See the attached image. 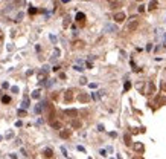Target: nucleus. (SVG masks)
<instances>
[{
	"label": "nucleus",
	"mask_w": 166,
	"mask_h": 159,
	"mask_svg": "<svg viewBox=\"0 0 166 159\" xmlns=\"http://www.w3.org/2000/svg\"><path fill=\"white\" fill-rule=\"evenodd\" d=\"M139 28V18L137 17H131V20L128 21V25H126V31H136V29Z\"/></svg>",
	"instance_id": "obj_1"
},
{
	"label": "nucleus",
	"mask_w": 166,
	"mask_h": 159,
	"mask_svg": "<svg viewBox=\"0 0 166 159\" xmlns=\"http://www.w3.org/2000/svg\"><path fill=\"white\" fill-rule=\"evenodd\" d=\"M145 86H146V87L142 90V92L145 93V95H149V93H154V92H155V86L151 83V81H149V83H146Z\"/></svg>",
	"instance_id": "obj_2"
},
{
	"label": "nucleus",
	"mask_w": 166,
	"mask_h": 159,
	"mask_svg": "<svg viewBox=\"0 0 166 159\" xmlns=\"http://www.w3.org/2000/svg\"><path fill=\"white\" fill-rule=\"evenodd\" d=\"M64 115L70 116V118H76L78 116V110L76 109H66L64 110Z\"/></svg>",
	"instance_id": "obj_3"
},
{
	"label": "nucleus",
	"mask_w": 166,
	"mask_h": 159,
	"mask_svg": "<svg viewBox=\"0 0 166 159\" xmlns=\"http://www.w3.org/2000/svg\"><path fill=\"white\" fill-rule=\"evenodd\" d=\"M78 101H79V103H89L90 101V96L87 95V93H79V95H78Z\"/></svg>",
	"instance_id": "obj_4"
},
{
	"label": "nucleus",
	"mask_w": 166,
	"mask_h": 159,
	"mask_svg": "<svg viewBox=\"0 0 166 159\" xmlns=\"http://www.w3.org/2000/svg\"><path fill=\"white\" fill-rule=\"evenodd\" d=\"M64 99H66L67 103H70L72 99H73V90H72V89H69V90L66 92V95H64Z\"/></svg>",
	"instance_id": "obj_5"
},
{
	"label": "nucleus",
	"mask_w": 166,
	"mask_h": 159,
	"mask_svg": "<svg viewBox=\"0 0 166 159\" xmlns=\"http://www.w3.org/2000/svg\"><path fill=\"white\" fill-rule=\"evenodd\" d=\"M114 20L117 21V23H120V21H123V20H125V14H123V12H117V14L114 15Z\"/></svg>",
	"instance_id": "obj_6"
},
{
	"label": "nucleus",
	"mask_w": 166,
	"mask_h": 159,
	"mask_svg": "<svg viewBox=\"0 0 166 159\" xmlns=\"http://www.w3.org/2000/svg\"><path fill=\"white\" fill-rule=\"evenodd\" d=\"M134 150L139 151V153H142V151L145 150V147H143V144H140V142H136L134 144Z\"/></svg>",
	"instance_id": "obj_7"
},
{
	"label": "nucleus",
	"mask_w": 166,
	"mask_h": 159,
	"mask_svg": "<svg viewBox=\"0 0 166 159\" xmlns=\"http://www.w3.org/2000/svg\"><path fill=\"white\" fill-rule=\"evenodd\" d=\"M105 29H107L108 32H114V31H117V28H116L114 25H110V23H107V25H105Z\"/></svg>",
	"instance_id": "obj_8"
},
{
	"label": "nucleus",
	"mask_w": 166,
	"mask_h": 159,
	"mask_svg": "<svg viewBox=\"0 0 166 159\" xmlns=\"http://www.w3.org/2000/svg\"><path fill=\"white\" fill-rule=\"evenodd\" d=\"M157 5H158V2H157V0H151V2H149V5H148V8L152 11V9H155V8H157Z\"/></svg>",
	"instance_id": "obj_9"
},
{
	"label": "nucleus",
	"mask_w": 166,
	"mask_h": 159,
	"mask_svg": "<svg viewBox=\"0 0 166 159\" xmlns=\"http://www.w3.org/2000/svg\"><path fill=\"white\" fill-rule=\"evenodd\" d=\"M155 103H157L158 106H162V104H166V98H165V96H157Z\"/></svg>",
	"instance_id": "obj_10"
},
{
	"label": "nucleus",
	"mask_w": 166,
	"mask_h": 159,
	"mask_svg": "<svg viewBox=\"0 0 166 159\" xmlns=\"http://www.w3.org/2000/svg\"><path fill=\"white\" fill-rule=\"evenodd\" d=\"M60 135H61V138H64V139H66V138H69V136L72 135V132H70V130H61Z\"/></svg>",
	"instance_id": "obj_11"
},
{
	"label": "nucleus",
	"mask_w": 166,
	"mask_h": 159,
	"mask_svg": "<svg viewBox=\"0 0 166 159\" xmlns=\"http://www.w3.org/2000/svg\"><path fill=\"white\" fill-rule=\"evenodd\" d=\"M81 125H82V124H81V121H79V119H73V121H72V127H75V129H79Z\"/></svg>",
	"instance_id": "obj_12"
},
{
	"label": "nucleus",
	"mask_w": 166,
	"mask_h": 159,
	"mask_svg": "<svg viewBox=\"0 0 166 159\" xmlns=\"http://www.w3.org/2000/svg\"><path fill=\"white\" fill-rule=\"evenodd\" d=\"M28 107H29V98H28V96H24V99H23V103H21V109H28Z\"/></svg>",
	"instance_id": "obj_13"
},
{
	"label": "nucleus",
	"mask_w": 166,
	"mask_h": 159,
	"mask_svg": "<svg viewBox=\"0 0 166 159\" xmlns=\"http://www.w3.org/2000/svg\"><path fill=\"white\" fill-rule=\"evenodd\" d=\"M76 20L78 21H84L85 20V14H84V12H78L76 14Z\"/></svg>",
	"instance_id": "obj_14"
},
{
	"label": "nucleus",
	"mask_w": 166,
	"mask_h": 159,
	"mask_svg": "<svg viewBox=\"0 0 166 159\" xmlns=\"http://www.w3.org/2000/svg\"><path fill=\"white\" fill-rule=\"evenodd\" d=\"M50 124H52V127H55V129H58V130H61V122H58V121H50Z\"/></svg>",
	"instance_id": "obj_15"
},
{
	"label": "nucleus",
	"mask_w": 166,
	"mask_h": 159,
	"mask_svg": "<svg viewBox=\"0 0 166 159\" xmlns=\"http://www.w3.org/2000/svg\"><path fill=\"white\" fill-rule=\"evenodd\" d=\"M52 155H53L52 148H46V150H44V156H47V158H52Z\"/></svg>",
	"instance_id": "obj_16"
},
{
	"label": "nucleus",
	"mask_w": 166,
	"mask_h": 159,
	"mask_svg": "<svg viewBox=\"0 0 166 159\" xmlns=\"http://www.w3.org/2000/svg\"><path fill=\"white\" fill-rule=\"evenodd\" d=\"M2 103H5V104H8V103H11V96H8V95L2 96Z\"/></svg>",
	"instance_id": "obj_17"
},
{
	"label": "nucleus",
	"mask_w": 166,
	"mask_h": 159,
	"mask_svg": "<svg viewBox=\"0 0 166 159\" xmlns=\"http://www.w3.org/2000/svg\"><path fill=\"white\" fill-rule=\"evenodd\" d=\"M123 139H125V144L126 145H131V136H130V135H125V138H123Z\"/></svg>",
	"instance_id": "obj_18"
},
{
	"label": "nucleus",
	"mask_w": 166,
	"mask_h": 159,
	"mask_svg": "<svg viewBox=\"0 0 166 159\" xmlns=\"http://www.w3.org/2000/svg\"><path fill=\"white\" fill-rule=\"evenodd\" d=\"M32 98H34V99H38V98H40V90H35V92H32Z\"/></svg>",
	"instance_id": "obj_19"
},
{
	"label": "nucleus",
	"mask_w": 166,
	"mask_h": 159,
	"mask_svg": "<svg viewBox=\"0 0 166 159\" xmlns=\"http://www.w3.org/2000/svg\"><path fill=\"white\" fill-rule=\"evenodd\" d=\"M73 69H75V70H79V72H82V70H84V67H82V66H79V64H75V66H73Z\"/></svg>",
	"instance_id": "obj_20"
},
{
	"label": "nucleus",
	"mask_w": 166,
	"mask_h": 159,
	"mask_svg": "<svg viewBox=\"0 0 166 159\" xmlns=\"http://www.w3.org/2000/svg\"><path fill=\"white\" fill-rule=\"evenodd\" d=\"M130 87H131V83H130V81H126V83H125V86H123L125 92H128V90H130Z\"/></svg>",
	"instance_id": "obj_21"
},
{
	"label": "nucleus",
	"mask_w": 166,
	"mask_h": 159,
	"mask_svg": "<svg viewBox=\"0 0 166 159\" xmlns=\"http://www.w3.org/2000/svg\"><path fill=\"white\" fill-rule=\"evenodd\" d=\"M37 12H38V9H37V8H29V14L34 15V14H37Z\"/></svg>",
	"instance_id": "obj_22"
},
{
	"label": "nucleus",
	"mask_w": 166,
	"mask_h": 159,
	"mask_svg": "<svg viewBox=\"0 0 166 159\" xmlns=\"http://www.w3.org/2000/svg\"><path fill=\"white\" fill-rule=\"evenodd\" d=\"M57 57H60V49H55V51H53V60H55Z\"/></svg>",
	"instance_id": "obj_23"
},
{
	"label": "nucleus",
	"mask_w": 166,
	"mask_h": 159,
	"mask_svg": "<svg viewBox=\"0 0 166 159\" xmlns=\"http://www.w3.org/2000/svg\"><path fill=\"white\" fill-rule=\"evenodd\" d=\"M12 136H14V133H12L11 130H9L8 133H6V139H11V138H12Z\"/></svg>",
	"instance_id": "obj_24"
},
{
	"label": "nucleus",
	"mask_w": 166,
	"mask_h": 159,
	"mask_svg": "<svg viewBox=\"0 0 166 159\" xmlns=\"http://www.w3.org/2000/svg\"><path fill=\"white\" fill-rule=\"evenodd\" d=\"M11 90H12L14 93H18V87H17V86H12V87H11Z\"/></svg>",
	"instance_id": "obj_25"
},
{
	"label": "nucleus",
	"mask_w": 166,
	"mask_h": 159,
	"mask_svg": "<svg viewBox=\"0 0 166 159\" xmlns=\"http://www.w3.org/2000/svg\"><path fill=\"white\" fill-rule=\"evenodd\" d=\"M18 115H20V116H24V115H26V110L20 109V110H18Z\"/></svg>",
	"instance_id": "obj_26"
},
{
	"label": "nucleus",
	"mask_w": 166,
	"mask_h": 159,
	"mask_svg": "<svg viewBox=\"0 0 166 159\" xmlns=\"http://www.w3.org/2000/svg\"><path fill=\"white\" fill-rule=\"evenodd\" d=\"M21 18H23V12H20V14H18V15H17V21H20V20H21Z\"/></svg>",
	"instance_id": "obj_27"
},
{
	"label": "nucleus",
	"mask_w": 166,
	"mask_h": 159,
	"mask_svg": "<svg viewBox=\"0 0 166 159\" xmlns=\"http://www.w3.org/2000/svg\"><path fill=\"white\" fill-rule=\"evenodd\" d=\"M89 86H90V89H96V87H97V84H95V83H90Z\"/></svg>",
	"instance_id": "obj_28"
},
{
	"label": "nucleus",
	"mask_w": 166,
	"mask_h": 159,
	"mask_svg": "<svg viewBox=\"0 0 166 159\" xmlns=\"http://www.w3.org/2000/svg\"><path fill=\"white\" fill-rule=\"evenodd\" d=\"M99 153H101V156H107V150H104V148L99 151Z\"/></svg>",
	"instance_id": "obj_29"
},
{
	"label": "nucleus",
	"mask_w": 166,
	"mask_h": 159,
	"mask_svg": "<svg viewBox=\"0 0 166 159\" xmlns=\"http://www.w3.org/2000/svg\"><path fill=\"white\" fill-rule=\"evenodd\" d=\"M61 151H63V155H64V156H67V155H69V153H67V150H66L64 147H61Z\"/></svg>",
	"instance_id": "obj_30"
},
{
	"label": "nucleus",
	"mask_w": 166,
	"mask_h": 159,
	"mask_svg": "<svg viewBox=\"0 0 166 159\" xmlns=\"http://www.w3.org/2000/svg\"><path fill=\"white\" fill-rule=\"evenodd\" d=\"M79 83H81V84H87V78H84V77H82V78H81V81H79Z\"/></svg>",
	"instance_id": "obj_31"
},
{
	"label": "nucleus",
	"mask_w": 166,
	"mask_h": 159,
	"mask_svg": "<svg viewBox=\"0 0 166 159\" xmlns=\"http://www.w3.org/2000/svg\"><path fill=\"white\" fill-rule=\"evenodd\" d=\"M21 125H23V122H21V121H17V122H15V127H21Z\"/></svg>",
	"instance_id": "obj_32"
},
{
	"label": "nucleus",
	"mask_w": 166,
	"mask_h": 159,
	"mask_svg": "<svg viewBox=\"0 0 166 159\" xmlns=\"http://www.w3.org/2000/svg\"><path fill=\"white\" fill-rule=\"evenodd\" d=\"M69 23H70V18H69V17H67V18H66V20H64V26H67V25H69Z\"/></svg>",
	"instance_id": "obj_33"
},
{
	"label": "nucleus",
	"mask_w": 166,
	"mask_h": 159,
	"mask_svg": "<svg viewBox=\"0 0 166 159\" xmlns=\"http://www.w3.org/2000/svg\"><path fill=\"white\" fill-rule=\"evenodd\" d=\"M97 130H99V132H104V125L99 124V125H97Z\"/></svg>",
	"instance_id": "obj_34"
},
{
	"label": "nucleus",
	"mask_w": 166,
	"mask_h": 159,
	"mask_svg": "<svg viewBox=\"0 0 166 159\" xmlns=\"http://www.w3.org/2000/svg\"><path fill=\"white\" fill-rule=\"evenodd\" d=\"M162 89H163L165 92H166V81H163V83H162Z\"/></svg>",
	"instance_id": "obj_35"
},
{
	"label": "nucleus",
	"mask_w": 166,
	"mask_h": 159,
	"mask_svg": "<svg viewBox=\"0 0 166 159\" xmlns=\"http://www.w3.org/2000/svg\"><path fill=\"white\" fill-rule=\"evenodd\" d=\"M78 150H79V151H85V148H84L82 145H78Z\"/></svg>",
	"instance_id": "obj_36"
},
{
	"label": "nucleus",
	"mask_w": 166,
	"mask_h": 159,
	"mask_svg": "<svg viewBox=\"0 0 166 159\" xmlns=\"http://www.w3.org/2000/svg\"><path fill=\"white\" fill-rule=\"evenodd\" d=\"M143 11H145V8H143V5H140L139 6V12H143Z\"/></svg>",
	"instance_id": "obj_37"
},
{
	"label": "nucleus",
	"mask_w": 166,
	"mask_h": 159,
	"mask_svg": "<svg viewBox=\"0 0 166 159\" xmlns=\"http://www.w3.org/2000/svg\"><path fill=\"white\" fill-rule=\"evenodd\" d=\"M92 98H93V99H97V93L93 92V93H92Z\"/></svg>",
	"instance_id": "obj_38"
},
{
	"label": "nucleus",
	"mask_w": 166,
	"mask_h": 159,
	"mask_svg": "<svg viewBox=\"0 0 166 159\" xmlns=\"http://www.w3.org/2000/svg\"><path fill=\"white\" fill-rule=\"evenodd\" d=\"M60 78H61V80H64V78H66V73L61 72V73H60Z\"/></svg>",
	"instance_id": "obj_39"
},
{
	"label": "nucleus",
	"mask_w": 166,
	"mask_h": 159,
	"mask_svg": "<svg viewBox=\"0 0 166 159\" xmlns=\"http://www.w3.org/2000/svg\"><path fill=\"white\" fill-rule=\"evenodd\" d=\"M151 49H152V44H151V43H149V44H148V46H146V51H151Z\"/></svg>",
	"instance_id": "obj_40"
},
{
	"label": "nucleus",
	"mask_w": 166,
	"mask_h": 159,
	"mask_svg": "<svg viewBox=\"0 0 166 159\" xmlns=\"http://www.w3.org/2000/svg\"><path fill=\"white\" fill-rule=\"evenodd\" d=\"M131 159H142L140 156H134V158H131Z\"/></svg>",
	"instance_id": "obj_41"
},
{
	"label": "nucleus",
	"mask_w": 166,
	"mask_h": 159,
	"mask_svg": "<svg viewBox=\"0 0 166 159\" xmlns=\"http://www.w3.org/2000/svg\"><path fill=\"white\" fill-rule=\"evenodd\" d=\"M117 159H122V156H120V155H117Z\"/></svg>",
	"instance_id": "obj_42"
},
{
	"label": "nucleus",
	"mask_w": 166,
	"mask_h": 159,
	"mask_svg": "<svg viewBox=\"0 0 166 159\" xmlns=\"http://www.w3.org/2000/svg\"><path fill=\"white\" fill-rule=\"evenodd\" d=\"M2 139H3V136H2V135H0V141H2Z\"/></svg>",
	"instance_id": "obj_43"
},
{
	"label": "nucleus",
	"mask_w": 166,
	"mask_h": 159,
	"mask_svg": "<svg viewBox=\"0 0 166 159\" xmlns=\"http://www.w3.org/2000/svg\"><path fill=\"white\" fill-rule=\"evenodd\" d=\"M108 2H113V0H108Z\"/></svg>",
	"instance_id": "obj_44"
},
{
	"label": "nucleus",
	"mask_w": 166,
	"mask_h": 159,
	"mask_svg": "<svg viewBox=\"0 0 166 159\" xmlns=\"http://www.w3.org/2000/svg\"><path fill=\"white\" fill-rule=\"evenodd\" d=\"M137 2H142V0H137Z\"/></svg>",
	"instance_id": "obj_45"
},
{
	"label": "nucleus",
	"mask_w": 166,
	"mask_h": 159,
	"mask_svg": "<svg viewBox=\"0 0 166 159\" xmlns=\"http://www.w3.org/2000/svg\"><path fill=\"white\" fill-rule=\"evenodd\" d=\"M110 159H114V158H110Z\"/></svg>",
	"instance_id": "obj_46"
}]
</instances>
